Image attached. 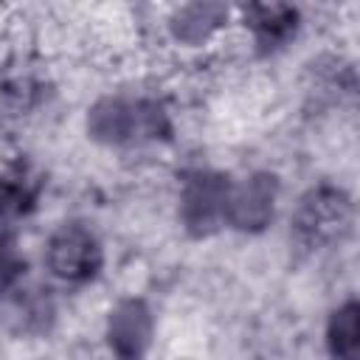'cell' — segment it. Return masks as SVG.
<instances>
[{
	"label": "cell",
	"instance_id": "7a4b0ae2",
	"mask_svg": "<svg viewBox=\"0 0 360 360\" xmlns=\"http://www.w3.org/2000/svg\"><path fill=\"white\" fill-rule=\"evenodd\" d=\"M349 217H352V205L340 191H312V197L304 200V205L298 208L295 231L309 245L312 242L318 245L340 236V231L349 228Z\"/></svg>",
	"mask_w": 360,
	"mask_h": 360
},
{
	"label": "cell",
	"instance_id": "6da1fadb",
	"mask_svg": "<svg viewBox=\"0 0 360 360\" xmlns=\"http://www.w3.org/2000/svg\"><path fill=\"white\" fill-rule=\"evenodd\" d=\"M48 264L59 278L84 281V278L96 276V270L101 264L98 242L84 228H76V225L62 228L48 245Z\"/></svg>",
	"mask_w": 360,
	"mask_h": 360
},
{
	"label": "cell",
	"instance_id": "277c9868",
	"mask_svg": "<svg viewBox=\"0 0 360 360\" xmlns=\"http://www.w3.org/2000/svg\"><path fill=\"white\" fill-rule=\"evenodd\" d=\"M253 20V31H256V39L262 45H270L276 48L278 42H284L292 31H295V11L292 8H284V6H256L250 8Z\"/></svg>",
	"mask_w": 360,
	"mask_h": 360
},
{
	"label": "cell",
	"instance_id": "5b68a950",
	"mask_svg": "<svg viewBox=\"0 0 360 360\" xmlns=\"http://www.w3.org/2000/svg\"><path fill=\"white\" fill-rule=\"evenodd\" d=\"M329 349L335 360H357V304L338 307L329 323Z\"/></svg>",
	"mask_w": 360,
	"mask_h": 360
},
{
	"label": "cell",
	"instance_id": "8992f818",
	"mask_svg": "<svg viewBox=\"0 0 360 360\" xmlns=\"http://www.w3.org/2000/svg\"><path fill=\"white\" fill-rule=\"evenodd\" d=\"M17 267H20V264H17V259H14V248H11V242L0 236V284L8 281V278L17 273Z\"/></svg>",
	"mask_w": 360,
	"mask_h": 360
},
{
	"label": "cell",
	"instance_id": "3957f363",
	"mask_svg": "<svg viewBox=\"0 0 360 360\" xmlns=\"http://www.w3.org/2000/svg\"><path fill=\"white\" fill-rule=\"evenodd\" d=\"M37 194H39V180L28 169L14 166L0 174V214L6 217L25 214L28 208H34Z\"/></svg>",
	"mask_w": 360,
	"mask_h": 360
}]
</instances>
